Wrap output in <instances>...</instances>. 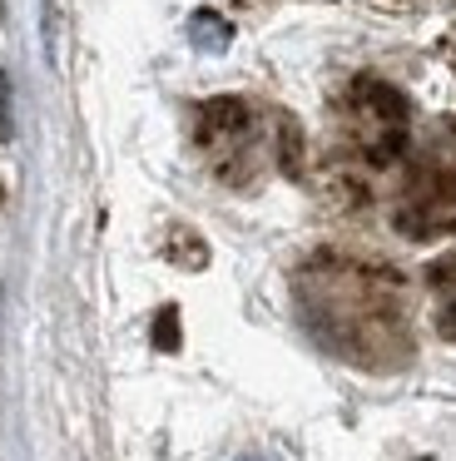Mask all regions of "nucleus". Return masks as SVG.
I'll return each instance as SVG.
<instances>
[{
    "label": "nucleus",
    "instance_id": "1",
    "mask_svg": "<svg viewBox=\"0 0 456 461\" xmlns=\"http://www.w3.org/2000/svg\"><path fill=\"white\" fill-rule=\"evenodd\" d=\"M352 130H357V144L377 164H387L406 140V100L382 80H357L352 85Z\"/></svg>",
    "mask_w": 456,
    "mask_h": 461
},
{
    "label": "nucleus",
    "instance_id": "2",
    "mask_svg": "<svg viewBox=\"0 0 456 461\" xmlns=\"http://www.w3.org/2000/svg\"><path fill=\"white\" fill-rule=\"evenodd\" d=\"M397 223H402V233H412V239L451 233L456 229V179H446L442 169H422L412 179V189H406Z\"/></svg>",
    "mask_w": 456,
    "mask_h": 461
},
{
    "label": "nucleus",
    "instance_id": "3",
    "mask_svg": "<svg viewBox=\"0 0 456 461\" xmlns=\"http://www.w3.org/2000/svg\"><path fill=\"white\" fill-rule=\"evenodd\" d=\"M194 35H198V45H204V50H223L228 45V25L218 21V15H194Z\"/></svg>",
    "mask_w": 456,
    "mask_h": 461
},
{
    "label": "nucleus",
    "instance_id": "4",
    "mask_svg": "<svg viewBox=\"0 0 456 461\" xmlns=\"http://www.w3.org/2000/svg\"><path fill=\"white\" fill-rule=\"evenodd\" d=\"M154 342H159V348H178V322H174V312H164V318H159Z\"/></svg>",
    "mask_w": 456,
    "mask_h": 461
},
{
    "label": "nucleus",
    "instance_id": "5",
    "mask_svg": "<svg viewBox=\"0 0 456 461\" xmlns=\"http://www.w3.org/2000/svg\"><path fill=\"white\" fill-rule=\"evenodd\" d=\"M10 134V80L0 75V140Z\"/></svg>",
    "mask_w": 456,
    "mask_h": 461
},
{
    "label": "nucleus",
    "instance_id": "6",
    "mask_svg": "<svg viewBox=\"0 0 456 461\" xmlns=\"http://www.w3.org/2000/svg\"><path fill=\"white\" fill-rule=\"evenodd\" d=\"M442 338H451V342H456V298L442 308Z\"/></svg>",
    "mask_w": 456,
    "mask_h": 461
}]
</instances>
